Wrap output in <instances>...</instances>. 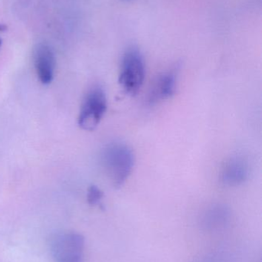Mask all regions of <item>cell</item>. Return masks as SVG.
Wrapping results in <instances>:
<instances>
[{
	"label": "cell",
	"instance_id": "cell-1",
	"mask_svg": "<svg viewBox=\"0 0 262 262\" xmlns=\"http://www.w3.org/2000/svg\"><path fill=\"white\" fill-rule=\"evenodd\" d=\"M101 159L105 172L112 185L116 188L122 187L133 170V151L126 143L113 142L103 149Z\"/></svg>",
	"mask_w": 262,
	"mask_h": 262
},
{
	"label": "cell",
	"instance_id": "cell-2",
	"mask_svg": "<svg viewBox=\"0 0 262 262\" xmlns=\"http://www.w3.org/2000/svg\"><path fill=\"white\" fill-rule=\"evenodd\" d=\"M146 78L144 59L138 48H129L122 60L118 84L128 95L135 96L143 87Z\"/></svg>",
	"mask_w": 262,
	"mask_h": 262
},
{
	"label": "cell",
	"instance_id": "cell-3",
	"mask_svg": "<svg viewBox=\"0 0 262 262\" xmlns=\"http://www.w3.org/2000/svg\"><path fill=\"white\" fill-rule=\"evenodd\" d=\"M108 108L107 96L100 85L92 86L85 95L80 107L78 124L86 131L97 128L104 118Z\"/></svg>",
	"mask_w": 262,
	"mask_h": 262
},
{
	"label": "cell",
	"instance_id": "cell-4",
	"mask_svg": "<svg viewBox=\"0 0 262 262\" xmlns=\"http://www.w3.org/2000/svg\"><path fill=\"white\" fill-rule=\"evenodd\" d=\"M85 238L75 232H60L52 237L50 252L55 262H83Z\"/></svg>",
	"mask_w": 262,
	"mask_h": 262
},
{
	"label": "cell",
	"instance_id": "cell-5",
	"mask_svg": "<svg viewBox=\"0 0 262 262\" xmlns=\"http://www.w3.org/2000/svg\"><path fill=\"white\" fill-rule=\"evenodd\" d=\"M178 69H172L160 74L152 83L148 95V104L153 106L169 100L176 92Z\"/></svg>",
	"mask_w": 262,
	"mask_h": 262
},
{
	"label": "cell",
	"instance_id": "cell-6",
	"mask_svg": "<svg viewBox=\"0 0 262 262\" xmlns=\"http://www.w3.org/2000/svg\"><path fill=\"white\" fill-rule=\"evenodd\" d=\"M33 62L35 72L43 85H49L55 77V61L53 49L46 43H38L34 48Z\"/></svg>",
	"mask_w": 262,
	"mask_h": 262
},
{
	"label": "cell",
	"instance_id": "cell-7",
	"mask_svg": "<svg viewBox=\"0 0 262 262\" xmlns=\"http://www.w3.org/2000/svg\"><path fill=\"white\" fill-rule=\"evenodd\" d=\"M250 174L249 163L241 157H233L229 159L221 172V181L230 187L238 186L247 181Z\"/></svg>",
	"mask_w": 262,
	"mask_h": 262
},
{
	"label": "cell",
	"instance_id": "cell-8",
	"mask_svg": "<svg viewBox=\"0 0 262 262\" xmlns=\"http://www.w3.org/2000/svg\"><path fill=\"white\" fill-rule=\"evenodd\" d=\"M104 194L103 191L97 186L92 185L89 186L87 192V201L88 203L91 206H98L101 204Z\"/></svg>",
	"mask_w": 262,
	"mask_h": 262
},
{
	"label": "cell",
	"instance_id": "cell-9",
	"mask_svg": "<svg viewBox=\"0 0 262 262\" xmlns=\"http://www.w3.org/2000/svg\"><path fill=\"white\" fill-rule=\"evenodd\" d=\"M6 30H7V26L0 23V33H3V32H6ZM2 45H3V38L0 36V49H1Z\"/></svg>",
	"mask_w": 262,
	"mask_h": 262
}]
</instances>
